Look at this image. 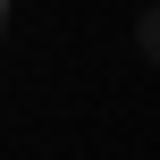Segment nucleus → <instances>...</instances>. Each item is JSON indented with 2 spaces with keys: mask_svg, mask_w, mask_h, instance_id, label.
<instances>
[{
  "mask_svg": "<svg viewBox=\"0 0 160 160\" xmlns=\"http://www.w3.org/2000/svg\"><path fill=\"white\" fill-rule=\"evenodd\" d=\"M0 34H8V0H0Z\"/></svg>",
  "mask_w": 160,
  "mask_h": 160,
  "instance_id": "obj_1",
  "label": "nucleus"
}]
</instances>
